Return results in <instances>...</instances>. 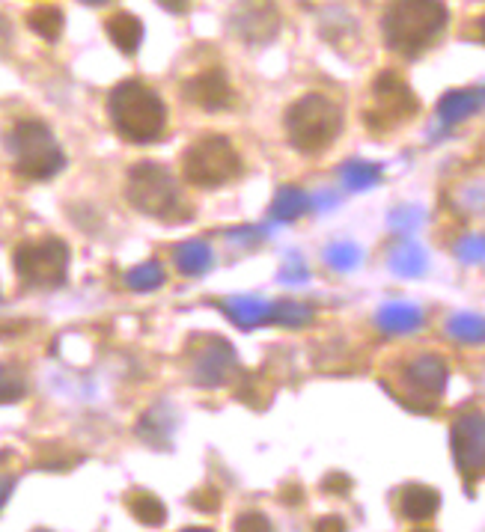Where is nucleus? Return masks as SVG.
Listing matches in <instances>:
<instances>
[{
	"label": "nucleus",
	"mask_w": 485,
	"mask_h": 532,
	"mask_svg": "<svg viewBox=\"0 0 485 532\" xmlns=\"http://www.w3.org/2000/svg\"><path fill=\"white\" fill-rule=\"evenodd\" d=\"M450 9L444 0H390L381 18L384 42L402 57H420L447 30Z\"/></svg>",
	"instance_id": "nucleus-1"
},
{
	"label": "nucleus",
	"mask_w": 485,
	"mask_h": 532,
	"mask_svg": "<svg viewBox=\"0 0 485 532\" xmlns=\"http://www.w3.org/2000/svg\"><path fill=\"white\" fill-rule=\"evenodd\" d=\"M108 116L128 143H152L167 128V107L140 81H122L108 99Z\"/></svg>",
	"instance_id": "nucleus-2"
},
{
	"label": "nucleus",
	"mask_w": 485,
	"mask_h": 532,
	"mask_svg": "<svg viewBox=\"0 0 485 532\" xmlns=\"http://www.w3.org/2000/svg\"><path fill=\"white\" fill-rule=\"evenodd\" d=\"M6 146L12 152V170L27 182H48L66 167V152L42 119H18Z\"/></svg>",
	"instance_id": "nucleus-3"
},
{
	"label": "nucleus",
	"mask_w": 485,
	"mask_h": 532,
	"mask_svg": "<svg viewBox=\"0 0 485 532\" xmlns=\"http://www.w3.org/2000/svg\"><path fill=\"white\" fill-rule=\"evenodd\" d=\"M125 200L146 217H158L164 223L188 220L191 214L182 206L179 182L173 173L155 161H140L125 176Z\"/></svg>",
	"instance_id": "nucleus-4"
},
{
	"label": "nucleus",
	"mask_w": 485,
	"mask_h": 532,
	"mask_svg": "<svg viewBox=\"0 0 485 532\" xmlns=\"http://www.w3.org/2000/svg\"><path fill=\"white\" fill-rule=\"evenodd\" d=\"M343 131V110L319 93H307L286 110V134L301 155L325 152Z\"/></svg>",
	"instance_id": "nucleus-5"
},
{
	"label": "nucleus",
	"mask_w": 485,
	"mask_h": 532,
	"mask_svg": "<svg viewBox=\"0 0 485 532\" xmlns=\"http://www.w3.org/2000/svg\"><path fill=\"white\" fill-rule=\"evenodd\" d=\"M447 381H450V369H447L444 357H438V354H414L411 360H405L396 369V387L387 384V390L408 411L432 414L441 405Z\"/></svg>",
	"instance_id": "nucleus-6"
},
{
	"label": "nucleus",
	"mask_w": 485,
	"mask_h": 532,
	"mask_svg": "<svg viewBox=\"0 0 485 532\" xmlns=\"http://www.w3.org/2000/svg\"><path fill=\"white\" fill-rule=\"evenodd\" d=\"M182 176L197 188H221L242 176V158L227 137H200L182 155Z\"/></svg>",
	"instance_id": "nucleus-7"
},
{
	"label": "nucleus",
	"mask_w": 485,
	"mask_h": 532,
	"mask_svg": "<svg viewBox=\"0 0 485 532\" xmlns=\"http://www.w3.org/2000/svg\"><path fill=\"white\" fill-rule=\"evenodd\" d=\"M69 244L63 238H36V241H21L12 253L15 274L21 283L36 286V289H57L66 283L69 274Z\"/></svg>",
	"instance_id": "nucleus-8"
},
{
	"label": "nucleus",
	"mask_w": 485,
	"mask_h": 532,
	"mask_svg": "<svg viewBox=\"0 0 485 532\" xmlns=\"http://www.w3.org/2000/svg\"><path fill=\"white\" fill-rule=\"evenodd\" d=\"M420 110V102L414 96V90L405 84L402 75L396 72H381L372 81V105L364 110V122L369 131L384 134L393 131L405 122H411Z\"/></svg>",
	"instance_id": "nucleus-9"
},
{
	"label": "nucleus",
	"mask_w": 485,
	"mask_h": 532,
	"mask_svg": "<svg viewBox=\"0 0 485 532\" xmlns=\"http://www.w3.org/2000/svg\"><path fill=\"white\" fill-rule=\"evenodd\" d=\"M188 375L203 390L227 387L239 375V354L227 339L200 333L188 342Z\"/></svg>",
	"instance_id": "nucleus-10"
},
{
	"label": "nucleus",
	"mask_w": 485,
	"mask_h": 532,
	"mask_svg": "<svg viewBox=\"0 0 485 532\" xmlns=\"http://www.w3.org/2000/svg\"><path fill=\"white\" fill-rule=\"evenodd\" d=\"M453 461L462 479L471 485L485 476V414L483 411H462L450 428Z\"/></svg>",
	"instance_id": "nucleus-11"
},
{
	"label": "nucleus",
	"mask_w": 485,
	"mask_h": 532,
	"mask_svg": "<svg viewBox=\"0 0 485 532\" xmlns=\"http://www.w3.org/2000/svg\"><path fill=\"white\" fill-rule=\"evenodd\" d=\"M185 99L200 110H227L236 105V90L230 84V78L224 75V69H203L194 78L185 81L182 87Z\"/></svg>",
	"instance_id": "nucleus-12"
},
{
	"label": "nucleus",
	"mask_w": 485,
	"mask_h": 532,
	"mask_svg": "<svg viewBox=\"0 0 485 532\" xmlns=\"http://www.w3.org/2000/svg\"><path fill=\"white\" fill-rule=\"evenodd\" d=\"M233 30L250 45H262L277 36L280 30V12L271 0H242V6L233 15Z\"/></svg>",
	"instance_id": "nucleus-13"
},
{
	"label": "nucleus",
	"mask_w": 485,
	"mask_h": 532,
	"mask_svg": "<svg viewBox=\"0 0 485 532\" xmlns=\"http://www.w3.org/2000/svg\"><path fill=\"white\" fill-rule=\"evenodd\" d=\"M396 509L405 521L411 524H426L438 515L441 509V494L423 482H408L396 494Z\"/></svg>",
	"instance_id": "nucleus-14"
},
{
	"label": "nucleus",
	"mask_w": 485,
	"mask_h": 532,
	"mask_svg": "<svg viewBox=\"0 0 485 532\" xmlns=\"http://www.w3.org/2000/svg\"><path fill=\"white\" fill-rule=\"evenodd\" d=\"M375 324L387 336H405V333H414L423 327V310L414 304H405V301H393L375 313Z\"/></svg>",
	"instance_id": "nucleus-15"
},
{
	"label": "nucleus",
	"mask_w": 485,
	"mask_h": 532,
	"mask_svg": "<svg viewBox=\"0 0 485 532\" xmlns=\"http://www.w3.org/2000/svg\"><path fill=\"white\" fill-rule=\"evenodd\" d=\"M387 265L396 277H405V280H414V277H423L426 268H429V256L426 250L411 241V238H402L390 247L387 253Z\"/></svg>",
	"instance_id": "nucleus-16"
},
{
	"label": "nucleus",
	"mask_w": 485,
	"mask_h": 532,
	"mask_svg": "<svg viewBox=\"0 0 485 532\" xmlns=\"http://www.w3.org/2000/svg\"><path fill=\"white\" fill-rule=\"evenodd\" d=\"M480 107H485V90H450L438 102V119L441 125H459Z\"/></svg>",
	"instance_id": "nucleus-17"
},
{
	"label": "nucleus",
	"mask_w": 485,
	"mask_h": 532,
	"mask_svg": "<svg viewBox=\"0 0 485 532\" xmlns=\"http://www.w3.org/2000/svg\"><path fill=\"white\" fill-rule=\"evenodd\" d=\"M105 33L111 36V42L122 54H137V48L143 42V21L131 12H117L105 21Z\"/></svg>",
	"instance_id": "nucleus-18"
},
{
	"label": "nucleus",
	"mask_w": 485,
	"mask_h": 532,
	"mask_svg": "<svg viewBox=\"0 0 485 532\" xmlns=\"http://www.w3.org/2000/svg\"><path fill=\"white\" fill-rule=\"evenodd\" d=\"M173 259H176L179 274H185V277H200V274L212 271V265H215V253L206 241H182L173 250Z\"/></svg>",
	"instance_id": "nucleus-19"
},
{
	"label": "nucleus",
	"mask_w": 485,
	"mask_h": 532,
	"mask_svg": "<svg viewBox=\"0 0 485 532\" xmlns=\"http://www.w3.org/2000/svg\"><path fill=\"white\" fill-rule=\"evenodd\" d=\"M224 313L230 316V321L242 330H250V327H259V324H268L271 319V304L262 301V298H250V295H242V298H233L224 304Z\"/></svg>",
	"instance_id": "nucleus-20"
},
{
	"label": "nucleus",
	"mask_w": 485,
	"mask_h": 532,
	"mask_svg": "<svg viewBox=\"0 0 485 532\" xmlns=\"http://www.w3.org/2000/svg\"><path fill=\"white\" fill-rule=\"evenodd\" d=\"M24 21H27V27L39 36V39H45V42H57L60 39V33H63V9L60 6H54V3H39V6H33L27 15H24Z\"/></svg>",
	"instance_id": "nucleus-21"
},
{
	"label": "nucleus",
	"mask_w": 485,
	"mask_h": 532,
	"mask_svg": "<svg viewBox=\"0 0 485 532\" xmlns=\"http://www.w3.org/2000/svg\"><path fill=\"white\" fill-rule=\"evenodd\" d=\"M310 212V194H304L301 188L295 185H283L277 194H274V203H271V217L277 223H292L298 220L301 214Z\"/></svg>",
	"instance_id": "nucleus-22"
},
{
	"label": "nucleus",
	"mask_w": 485,
	"mask_h": 532,
	"mask_svg": "<svg viewBox=\"0 0 485 532\" xmlns=\"http://www.w3.org/2000/svg\"><path fill=\"white\" fill-rule=\"evenodd\" d=\"M173 431H176V420H173L170 408H155V411H149V414L140 420V426H137V434H140L149 446H161V449L170 446Z\"/></svg>",
	"instance_id": "nucleus-23"
},
{
	"label": "nucleus",
	"mask_w": 485,
	"mask_h": 532,
	"mask_svg": "<svg viewBox=\"0 0 485 532\" xmlns=\"http://www.w3.org/2000/svg\"><path fill=\"white\" fill-rule=\"evenodd\" d=\"M128 512L134 515V521H140L143 527H161L167 521V506L155 497V494H146V491H131L128 500H125Z\"/></svg>",
	"instance_id": "nucleus-24"
},
{
	"label": "nucleus",
	"mask_w": 485,
	"mask_h": 532,
	"mask_svg": "<svg viewBox=\"0 0 485 532\" xmlns=\"http://www.w3.org/2000/svg\"><path fill=\"white\" fill-rule=\"evenodd\" d=\"M381 164H372V161H346L340 167V179L349 191L361 194V191H369L381 182Z\"/></svg>",
	"instance_id": "nucleus-25"
},
{
	"label": "nucleus",
	"mask_w": 485,
	"mask_h": 532,
	"mask_svg": "<svg viewBox=\"0 0 485 532\" xmlns=\"http://www.w3.org/2000/svg\"><path fill=\"white\" fill-rule=\"evenodd\" d=\"M447 333L465 345H483L485 342V316L477 313H456L447 321Z\"/></svg>",
	"instance_id": "nucleus-26"
},
{
	"label": "nucleus",
	"mask_w": 485,
	"mask_h": 532,
	"mask_svg": "<svg viewBox=\"0 0 485 532\" xmlns=\"http://www.w3.org/2000/svg\"><path fill=\"white\" fill-rule=\"evenodd\" d=\"M316 319V310L310 304H298V301H280V304H271V319L268 324H277V327H307Z\"/></svg>",
	"instance_id": "nucleus-27"
},
{
	"label": "nucleus",
	"mask_w": 485,
	"mask_h": 532,
	"mask_svg": "<svg viewBox=\"0 0 485 532\" xmlns=\"http://www.w3.org/2000/svg\"><path fill=\"white\" fill-rule=\"evenodd\" d=\"M164 283H167V274H164V268H161L158 259L143 262V265H137V268H131V271L125 274V286H128L131 292H155V289H161Z\"/></svg>",
	"instance_id": "nucleus-28"
},
{
	"label": "nucleus",
	"mask_w": 485,
	"mask_h": 532,
	"mask_svg": "<svg viewBox=\"0 0 485 532\" xmlns=\"http://www.w3.org/2000/svg\"><path fill=\"white\" fill-rule=\"evenodd\" d=\"M325 262H328L334 271L349 274V271H355V268L364 262V250H361L355 241H337V244H331V247L325 250Z\"/></svg>",
	"instance_id": "nucleus-29"
},
{
	"label": "nucleus",
	"mask_w": 485,
	"mask_h": 532,
	"mask_svg": "<svg viewBox=\"0 0 485 532\" xmlns=\"http://www.w3.org/2000/svg\"><path fill=\"white\" fill-rule=\"evenodd\" d=\"M27 393V378L18 366L12 363H0V405L18 402Z\"/></svg>",
	"instance_id": "nucleus-30"
},
{
	"label": "nucleus",
	"mask_w": 485,
	"mask_h": 532,
	"mask_svg": "<svg viewBox=\"0 0 485 532\" xmlns=\"http://www.w3.org/2000/svg\"><path fill=\"white\" fill-rule=\"evenodd\" d=\"M456 259L465 265H485V232H474L456 241Z\"/></svg>",
	"instance_id": "nucleus-31"
},
{
	"label": "nucleus",
	"mask_w": 485,
	"mask_h": 532,
	"mask_svg": "<svg viewBox=\"0 0 485 532\" xmlns=\"http://www.w3.org/2000/svg\"><path fill=\"white\" fill-rule=\"evenodd\" d=\"M423 217H426V214H423L420 206H399V209L390 212L387 223H390V229H396L399 235H411V232L420 229Z\"/></svg>",
	"instance_id": "nucleus-32"
},
{
	"label": "nucleus",
	"mask_w": 485,
	"mask_h": 532,
	"mask_svg": "<svg viewBox=\"0 0 485 532\" xmlns=\"http://www.w3.org/2000/svg\"><path fill=\"white\" fill-rule=\"evenodd\" d=\"M310 280V268H307V262L301 259V256H286V262H283V268H280V283H286V286H301V283H307Z\"/></svg>",
	"instance_id": "nucleus-33"
},
{
	"label": "nucleus",
	"mask_w": 485,
	"mask_h": 532,
	"mask_svg": "<svg viewBox=\"0 0 485 532\" xmlns=\"http://www.w3.org/2000/svg\"><path fill=\"white\" fill-rule=\"evenodd\" d=\"M191 506H194L200 515H215V512L221 509V491L212 488V485L197 488V491L191 494Z\"/></svg>",
	"instance_id": "nucleus-34"
},
{
	"label": "nucleus",
	"mask_w": 485,
	"mask_h": 532,
	"mask_svg": "<svg viewBox=\"0 0 485 532\" xmlns=\"http://www.w3.org/2000/svg\"><path fill=\"white\" fill-rule=\"evenodd\" d=\"M268 235V229L265 226H239V229H233L227 238L233 241V244H242V247H253V244H259L262 238Z\"/></svg>",
	"instance_id": "nucleus-35"
},
{
	"label": "nucleus",
	"mask_w": 485,
	"mask_h": 532,
	"mask_svg": "<svg viewBox=\"0 0 485 532\" xmlns=\"http://www.w3.org/2000/svg\"><path fill=\"white\" fill-rule=\"evenodd\" d=\"M322 491L343 497V494H349V491H352V479H349L346 473H328V476L322 479Z\"/></svg>",
	"instance_id": "nucleus-36"
},
{
	"label": "nucleus",
	"mask_w": 485,
	"mask_h": 532,
	"mask_svg": "<svg viewBox=\"0 0 485 532\" xmlns=\"http://www.w3.org/2000/svg\"><path fill=\"white\" fill-rule=\"evenodd\" d=\"M236 530H262L268 532L271 530V524H268V518L265 515H259V512H247V515H242L239 521H236Z\"/></svg>",
	"instance_id": "nucleus-37"
},
{
	"label": "nucleus",
	"mask_w": 485,
	"mask_h": 532,
	"mask_svg": "<svg viewBox=\"0 0 485 532\" xmlns=\"http://www.w3.org/2000/svg\"><path fill=\"white\" fill-rule=\"evenodd\" d=\"M340 200H337V194H331V191H322V194H316V197H310V209H316V212H328V209H334Z\"/></svg>",
	"instance_id": "nucleus-38"
},
{
	"label": "nucleus",
	"mask_w": 485,
	"mask_h": 532,
	"mask_svg": "<svg viewBox=\"0 0 485 532\" xmlns=\"http://www.w3.org/2000/svg\"><path fill=\"white\" fill-rule=\"evenodd\" d=\"M158 6H164L167 12H173V15H185L188 9H191V0H155Z\"/></svg>",
	"instance_id": "nucleus-39"
},
{
	"label": "nucleus",
	"mask_w": 485,
	"mask_h": 532,
	"mask_svg": "<svg viewBox=\"0 0 485 532\" xmlns=\"http://www.w3.org/2000/svg\"><path fill=\"white\" fill-rule=\"evenodd\" d=\"M12 485H15V479H12V476H6V473H0V509H3V503H6V497H9V491H12Z\"/></svg>",
	"instance_id": "nucleus-40"
},
{
	"label": "nucleus",
	"mask_w": 485,
	"mask_h": 532,
	"mask_svg": "<svg viewBox=\"0 0 485 532\" xmlns=\"http://www.w3.org/2000/svg\"><path fill=\"white\" fill-rule=\"evenodd\" d=\"M319 530H346V524H343L340 518H325V521L319 524Z\"/></svg>",
	"instance_id": "nucleus-41"
},
{
	"label": "nucleus",
	"mask_w": 485,
	"mask_h": 532,
	"mask_svg": "<svg viewBox=\"0 0 485 532\" xmlns=\"http://www.w3.org/2000/svg\"><path fill=\"white\" fill-rule=\"evenodd\" d=\"M81 3H87V6H108L111 0H81Z\"/></svg>",
	"instance_id": "nucleus-42"
},
{
	"label": "nucleus",
	"mask_w": 485,
	"mask_h": 532,
	"mask_svg": "<svg viewBox=\"0 0 485 532\" xmlns=\"http://www.w3.org/2000/svg\"><path fill=\"white\" fill-rule=\"evenodd\" d=\"M480 33H483V42H485V18L480 21Z\"/></svg>",
	"instance_id": "nucleus-43"
}]
</instances>
